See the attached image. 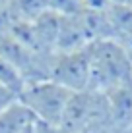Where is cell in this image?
Listing matches in <instances>:
<instances>
[{"instance_id":"cell-1","label":"cell","mask_w":132,"mask_h":133,"mask_svg":"<svg viewBox=\"0 0 132 133\" xmlns=\"http://www.w3.org/2000/svg\"><path fill=\"white\" fill-rule=\"evenodd\" d=\"M89 56L91 75L88 91L105 95L107 91L132 81V56L119 41H95L89 44Z\"/></svg>"},{"instance_id":"cell-2","label":"cell","mask_w":132,"mask_h":133,"mask_svg":"<svg viewBox=\"0 0 132 133\" xmlns=\"http://www.w3.org/2000/svg\"><path fill=\"white\" fill-rule=\"evenodd\" d=\"M72 95L74 93H70L68 89L51 79H41L25 83L18 100L33 114L37 122L58 127Z\"/></svg>"},{"instance_id":"cell-3","label":"cell","mask_w":132,"mask_h":133,"mask_svg":"<svg viewBox=\"0 0 132 133\" xmlns=\"http://www.w3.org/2000/svg\"><path fill=\"white\" fill-rule=\"evenodd\" d=\"M91 56L89 46L74 52H58L53 56L49 79L68 89L70 93H85L89 89Z\"/></svg>"},{"instance_id":"cell-4","label":"cell","mask_w":132,"mask_h":133,"mask_svg":"<svg viewBox=\"0 0 132 133\" xmlns=\"http://www.w3.org/2000/svg\"><path fill=\"white\" fill-rule=\"evenodd\" d=\"M37 122L35 116L20 100H14L8 108L0 112V133H24Z\"/></svg>"},{"instance_id":"cell-5","label":"cell","mask_w":132,"mask_h":133,"mask_svg":"<svg viewBox=\"0 0 132 133\" xmlns=\"http://www.w3.org/2000/svg\"><path fill=\"white\" fill-rule=\"evenodd\" d=\"M21 21H33L49 12V0H8Z\"/></svg>"},{"instance_id":"cell-6","label":"cell","mask_w":132,"mask_h":133,"mask_svg":"<svg viewBox=\"0 0 132 133\" xmlns=\"http://www.w3.org/2000/svg\"><path fill=\"white\" fill-rule=\"evenodd\" d=\"M0 87L12 91L16 97H20L21 89L25 87V79L21 77V73L2 56H0Z\"/></svg>"},{"instance_id":"cell-7","label":"cell","mask_w":132,"mask_h":133,"mask_svg":"<svg viewBox=\"0 0 132 133\" xmlns=\"http://www.w3.org/2000/svg\"><path fill=\"white\" fill-rule=\"evenodd\" d=\"M84 10L85 8L82 0H49V12L58 16H76Z\"/></svg>"},{"instance_id":"cell-8","label":"cell","mask_w":132,"mask_h":133,"mask_svg":"<svg viewBox=\"0 0 132 133\" xmlns=\"http://www.w3.org/2000/svg\"><path fill=\"white\" fill-rule=\"evenodd\" d=\"M82 2H84L85 10H93V12H105L111 6L109 0H82Z\"/></svg>"},{"instance_id":"cell-9","label":"cell","mask_w":132,"mask_h":133,"mask_svg":"<svg viewBox=\"0 0 132 133\" xmlns=\"http://www.w3.org/2000/svg\"><path fill=\"white\" fill-rule=\"evenodd\" d=\"M14 100H18V97L12 93V91L4 89V87H0V112H2L4 108H8Z\"/></svg>"},{"instance_id":"cell-10","label":"cell","mask_w":132,"mask_h":133,"mask_svg":"<svg viewBox=\"0 0 132 133\" xmlns=\"http://www.w3.org/2000/svg\"><path fill=\"white\" fill-rule=\"evenodd\" d=\"M31 133H60V129L54 125H49V123H43V122H35Z\"/></svg>"},{"instance_id":"cell-11","label":"cell","mask_w":132,"mask_h":133,"mask_svg":"<svg viewBox=\"0 0 132 133\" xmlns=\"http://www.w3.org/2000/svg\"><path fill=\"white\" fill-rule=\"evenodd\" d=\"M122 133H132V125H130V127H126V129L122 131Z\"/></svg>"},{"instance_id":"cell-12","label":"cell","mask_w":132,"mask_h":133,"mask_svg":"<svg viewBox=\"0 0 132 133\" xmlns=\"http://www.w3.org/2000/svg\"><path fill=\"white\" fill-rule=\"evenodd\" d=\"M31 131H33V127H29V129H25L24 133H31Z\"/></svg>"},{"instance_id":"cell-13","label":"cell","mask_w":132,"mask_h":133,"mask_svg":"<svg viewBox=\"0 0 132 133\" xmlns=\"http://www.w3.org/2000/svg\"><path fill=\"white\" fill-rule=\"evenodd\" d=\"M2 2H4V0H0V4H2Z\"/></svg>"}]
</instances>
